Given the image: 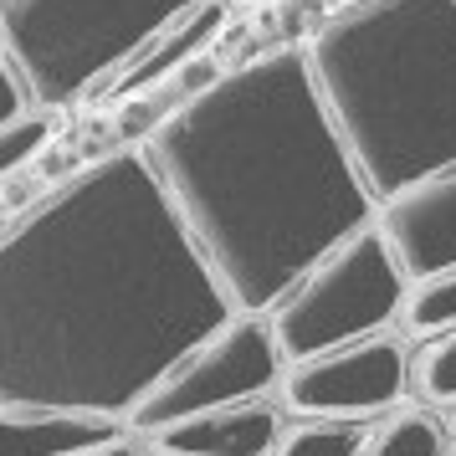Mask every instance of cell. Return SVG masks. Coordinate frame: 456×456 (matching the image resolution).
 I'll return each instance as SVG.
<instances>
[{"label": "cell", "instance_id": "5b68a950", "mask_svg": "<svg viewBox=\"0 0 456 456\" xmlns=\"http://www.w3.org/2000/svg\"><path fill=\"white\" fill-rule=\"evenodd\" d=\"M405 272L395 267L390 247L374 221L354 226L344 241H333L297 282H292L267 313V329L282 359L349 344L364 333L385 329L400 308Z\"/></svg>", "mask_w": 456, "mask_h": 456}, {"label": "cell", "instance_id": "5bb4252c", "mask_svg": "<svg viewBox=\"0 0 456 456\" xmlns=\"http://www.w3.org/2000/svg\"><path fill=\"white\" fill-rule=\"evenodd\" d=\"M364 426L338 415H303L297 426H282L272 456H359Z\"/></svg>", "mask_w": 456, "mask_h": 456}, {"label": "cell", "instance_id": "7402d4cb", "mask_svg": "<svg viewBox=\"0 0 456 456\" xmlns=\"http://www.w3.org/2000/svg\"><path fill=\"white\" fill-rule=\"evenodd\" d=\"M247 5H262V0H247Z\"/></svg>", "mask_w": 456, "mask_h": 456}, {"label": "cell", "instance_id": "9a60e30c", "mask_svg": "<svg viewBox=\"0 0 456 456\" xmlns=\"http://www.w3.org/2000/svg\"><path fill=\"white\" fill-rule=\"evenodd\" d=\"M405 379L420 400L431 405H456V329H441L426 338V349L405 364Z\"/></svg>", "mask_w": 456, "mask_h": 456}, {"label": "cell", "instance_id": "9c48e42d", "mask_svg": "<svg viewBox=\"0 0 456 456\" xmlns=\"http://www.w3.org/2000/svg\"><path fill=\"white\" fill-rule=\"evenodd\" d=\"M149 436H154V452L165 456H272L282 436V415L262 395H247V400H226L185 420H169Z\"/></svg>", "mask_w": 456, "mask_h": 456}, {"label": "cell", "instance_id": "7a4b0ae2", "mask_svg": "<svg viewBox=\"0 0 456 456\" xmlns=\"http://www.w3.org/2000/svg\"><path fill=\"white\" fill-rule=\"evenodd\" d=\"M169 206L231 308L267 313L374 216L303 52H267L175 103L144 144Z\"/></svg>", "mask_w": 456, "mask_h": 456}, {"label": "cell", "instance_id": "603a6c76", "mask_svg": "<svg viewBox=\"0 0 456 456\" xmlns=\"http://www.w3.org/2000/svg\"><path fill=\"white\" fill-rule=\"evenodd\" d=\"M149 456H165V452H149Z\"/></svg>", "mask_w": 456, "mask_h": 456}, {"label": "cell", "instance_id": "2e32d148", "mask_svg": "<svg viewBox=\"0 0 456 456\" xmlns=\"http://www.w3.org/2000/svg\"><path fill=\"white\" fill-rule=\"evenodd\" d=\"M52 139V108H21L0 124V180H11L21 165H31Z\"/></svg>", "mask_w": 456, "mask_h": 456}, {"label": "cell", "instance_id": "e0dca14e", "mask_svg": "<svg viewBox=\"0 0 456 456\" xmlns=\"http://www.w3.org/2000/svg\"><path fill=\"white\" fill-rule=\"evenodd\" d=\"M165 103H175V98H169V87H165V93L144 87V98H128V103H118V118H113V139H118V144L149 139V134H154V124H159V118L169 113Z\"/></svg>", "mask_w": 456, "mask_h": 456}, {"label": "cell", "instance_id": "8fae6325", "mask_svg": "<svg viewBox=\"0 0 456 456\" xmlns=\"http://www.w3.org/2000/svg\"><path fill=\"white\" fill-rule=\"evenodd\" d=\"M221 16H226V5H221V0H195L185 16H175L165 31H154V37H149V42L124 62V72H118V93L154 87L165 72H175L185 57H195V52L216 37Z\"/></svg>", "mask_w": 456, "mask_h": 456}, {"label": "cell", "instance_id": "ba28073f", "mask_svg": "<svg viewBox=\"0 0 456 456\" xmlns=\"http://www.w3.org/2000/svg\"><path fill=\"white\" fill-rule=\"evenodd\" d=\"M379 236L405 277L456 267V159L379 195Z\"/></svg>", "mask_w": 456, "mask_h": 456}, {"label": "cell", "instance_id": "8992f818", "mask_svg": "<svg viewBox=\"0 0 456 456\" xmlns=\"http://www.w3.org/2000/svg\"><path fill=\"white\" fill-rule=\"evenodd\" d=\"M282 374V349L272 338L262 313H231L221 318L206 338H195L175 364H169L144 395L139 405L124 415L134 431H159L169 420H185L195 411L226 405V400H247L277 385Z\"/></svg>", "mask_w": 456, "mask_h": 456}, {"label": "cell", "instance_id": "ffe728a7", "mask_svg": "<svg viewBox=\"0 0 456 456\" xmlns=\"http://www.w3.org/2000/svg\"><path fill=\"white\" fill-rule=\"evenodd\" d=\"M77 456H139V452H134L128 441H113V436H108V441H98V446H87V452H77Z\"/></svg>", "mask_w": 456, "mask_h": 456}, {"label": "cell", "instance_id": "ac0fdd59", "mask_svg": "<svg viewBox=\"0 0 456 456\" xmlns=\"http://www.w3.org/2000/svg\"><path fill=\"white\" fill-rule=\"evenodd\" d=\"M221 77V67H216V57H185V62L175 67V83H169V98L175 103H185V98H195V93H206L210 83Z\"/></svg>", "mask_w": 456, "mask_h": 456}, {"label": "cell", "instance_id": "44dd1931", "mask_svg": "<svg viewBox=\"0 0 456 456\" xmlns=\"http://www.w3.org/2000/svg\"><path fill=\"white\" fill-rule=\"evenodd\" d=\"M446 431H452V436H456V411H452V420H446Z\"/></svg>", "mask_w": 456, "mask_h": 456}, {"label": "cell", "instance_id": "6da1fadb", "mask_svg": "<svg viewBox=\"0 0 456 456\" xmlns=\"http://www.w3.org/2000/svg\"><path fill=\"white\" fill-rule=\"evenodd\" d=\"M231 313L144 149L98 154L0 231V405L118 420Z\"/></svg>", "mask_w": 456, "mask_h": 456}, {"label": "cell", "instance_id": "277c9868", "mask_svg": "<svg viewBox=\"0 0 456 456\" xmlns=\"http://www.w3.org/2000/svg\"><path fill=\"white\" fill-rule=\"evenodd\" d=\"M195 0H0V46L26 103L62 108L118 77L139 46Z\"/></svg>", "mask_w": 456, "mask_h": 456}, {"label": "cell", "instance_id": "30bf717a", "mask_svg": "<svg viewBox=\"0 0 456 456\" xmlns=\"http://www.w3.org/2000/svg\"><path fill=\"white\" fill-rule=\"evenodd\" d=\"M103 415L77 411H11L0 405V456H77L108 441Z\"/></svg>", "mask_w": 456, "mask_h": 456}, {"label": "cell", "instance_id": "4fadbf2b", "mask_svg": "<svg viewBox=\"0 0 456 456\" xmlns=\"http://www.w3.org/2000/svg\"><path fill=\"white\" fill-rule=\"evenodd\" d=\"M395 313H400V329L411 338H431L441 329H456V267L405 277V292H400Z\"/></svg>", "mask_w": 456, "mask_h": 456}, {"label": "cell", "instance_id": "d6986e66", "mask_svg": "<svg viewBox=\"0 0 456 456\" xmlns=\"http://www.w3.org/2000/svg\"><path fill=\"white\" fill-rule=\"evenodd\" d=\"M21 108H26V87H21V77H16L11 57H5V46H0V124L16 118Z\"/></svg>", "mask_w": 456, "mask_h": 456}, {"label": "cell", "instance_id": "3957f363", "mask_svg": "<svg viewBox=\"0 0 456 456\" xmlns=\"http://www.w3.org/2000/svg\"><path fill=\"white\" fill-rule=\"evenodd\" d=\"M303 57L374 200L456 159V0H344Z\"/></svg>", "mask_w": 456, "mask_h": 456}, {"label": "cell", "instance_id": "52a82bcc", "mask_svg": "<svg viewBox=\"0 0 456 456\" xmlns=\"http://www.w3.org/2000/svg\"><path fill=\"white\" fill-rule=\"evenodd\" d=\"M405 338L400 333L374 329L364 338L333 344V349L303 354L277 374L288 411L297 415H338V420H359V415L390 411L400 390H405Z\"/></svg>", "mask_w": 456, "mask_h": 456}, {"label": "cell", "instance_id": "7c38bea8", "mask_svg": "<svg viewBox=\"0 0 456 456\" xmlns=\"http://www.w3.org/2000/svg\"><path fill=\"white\" fill-rule=\"evenodd\" d=\"M359 456H446V426L426 405H395L379 426H364Z\"/></svg>", "mask_w": 456, "mask_h": 456}]
</instances>
